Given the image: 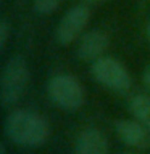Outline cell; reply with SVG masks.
I'll return each mask as SVG.
<instances>
[{
	"label": "cell",
	"instance_id": "obj_1",
	"mask_svg": "<svg viewBox=\"0 0 150 154\" xmlns=\"http://www.w3.org/2000/svg\"><path fill=\"white\" fill-rule=\"evenodd\" d=\"M5 133L10 141L19 146H41L50 137V125L41 114L26 109H16L5 120Z\"/></svg>",
	"mask_w": 150,
	"mask_h": 154
},
{
	"label": "cell",
	"instance_id": "obj_2",
	"mask_svg": "<svg viewBox=\"0 0 150 154\" xmlns=\"http://www.w3.org/2000/svg\"><path fill=\"white\" fill-rule=\"evenodd\" d=\"M47 93L52 103L63 111H76L86 101L84 87L70 74L53 75L47 84Z\"/></svg>",
	"mask_w": 150,
	"mask_h": 154
},
{
	"label": "cell",
	"instance_id": "obj_3",
	"mask_svg": "<svg viewBox=\"0 0 150 154\" xmlns=\"http://www.w3.org/2000/svg\"><path fill=\"white\" fill-rule=\"evenodd\" d=\"M29 80L28 63L23 56H13L3 67L0 79V100L2 104L13 106L23 96Z\"/></svg>",
	"mask_w": 150,
	"mask_h": 154
},
{
	"label": "cell",
	"instance_id": "obj_4",
	"mask_svg": "<svg viewBox=\"0 0 150 154\" xmlns=\"http://www.w3.org/2000/svg\"><path fill=\"white\" fill-rule=\"evenodd\" d=\"M90 71H92V75L95 77V80L110 90L124 93L131 87L129 72L115 58H108V56L99 58V60L92 63Z\"/></svg>",
	"mask_w": 150,
	"mask_h": 154
},
{
	"label": "cell",
	"instance_id": "obj_5",
	"mask_svg": "<svg viewBox=\"0 0 150 154\" xmlns=\"http://www.w3.org/2000/svg\"><path fill=\"white\" fill-rule=\"evenodd\" d=\"M90 19V11L86 5H76L61 16L57 26V40L60 45H70L79 38Z\"/></svg>",
	"mask_w": 150,
	"mask_h": 154
},
{
	"label": "cell",
	"instance_id": "obj_6",
	"mask_svg": "<svg viewBox=\"0 0 150 154\" xmlns=\"http://www.w3.org/2000/svg\"><path fill=\"white\" fill-rule=\"evenodd\" d=\"M110 43L108 35L100 29H92L79 37L76 47V56L82 61H95L102 58Z\"/></svg>",
	"mask_w": 150,
	"mask_h": 154
},
{
	"label": "cell",
	"instance_id": "obj_7",
	"mask_svg": "<svg viewBox=\"0 0 150 154\" xmlns=\"http://www.w3.org/2000/svg\"><path fill=\"white\" fill-rule=\"evenodd\" d=\"M116 133L128 146L145 149L150 146V130L147 127H144L139 120H118L115 124Z\"/></svg>",
	"mask_w": 150,
	"mask_h": 154
},
{
	"label": "cell",
	"instance_id": "obj_8",
	"mask_svg": "<svg viewBox=\"0 0 150 154\" xmlns=\"http://www.w3.org/2000/svg\"><path fill=\"white\" fill-rule=\"evenodd\" d=\"M74 154H108V144L99 130L89 127L76 138Z\"/></svg>",
	"mask_w": 150,
	"mask_h": 154
},
{
	"label": "cell",
	"instance_id": "obj_9",
	"mask_svg": "<svg viewBox=\"0 0 150 154\" xmlns=\"http://www.w3.org/2000/svg\"><path fill=\"white\" fill-rule=\"evenodd\" d=\"M129 109L135 120H139L144 127L150 130V96L134 95L129 101Z\"/></svg>",
	"mask_w": 150,
	"mask_h": 154
},
{
	"label": "cell",
	"instance_id": "obj_10",
	"mask_svg": "<svg viewBox=\"0 0 150 154\" xmlns=\"http://www.w3.org/2000/svg\"><path fill=\"white\" fill-rule=\"evenodd\" d=\"M63 0H34V10L41 14H50L61 5Z\"/></svg>",
	"mask_w": 150,
	"mask_h": 154
},
{
	"label": "cell",
	"instance_id": "obj_11",
	"mask_svg": "<svg viewBox=\"0 0 150 154\" xmlns=\"http://www.w3.org/2000/svg\"><path fill=\"white\" fill-rule=\"evenodd\" d=\"M8 37H10V24L7 19H2L0 21V48L2 50H5V47H7Z\"/></svg>",
	"mask_w": 150,
	"mask_h": 154
},
{
	"label": "cell",
	"instance_id": "obj_12",
	"mask_svg": "<svg viewBox=\"0 0 150 154\" xmlns=\"http://www.w3.org/2000/svg\"><path fill=\"white\" fill-rule=\"evenodd\" d=\"M142 80H144L145 88L150 91V64L145 67V71H144V74H142Z\"/></svg>",
	"mask_w": 150,
	"mask_h": 154
},
{
	"label": "cell",
	"instance_id": "obj_13",
	"mask_svg": "<svg viewBox=\"0 0 150 154\" xmlns=\"http://www.w3.org/2000/svg\"><path fill=\"white\" fill-rule=\"evenodd\" d=\"M0 154H7V149H5V146H3V144L0 146Z\"/></svg>",
	"mask_w": 150,
	"mask_h": 154
},
{
	"label": "cell",
	"instance_id": "obj_14",
	"mask_svg": "<svg viewBox=\"0 0 150 154\" xmlns=\"http://www.w3.org/2000/svg\"><path fill=\"white\" fill-rule=\"evenodd\" d=\"M147 37H148V40H150V21L147 24Z\"/></svg>",
	"mask_w": 150,
	"mask_h": 154
},
{
	"label": "cell",
	"instance_id": "obj_15",
	"mask_svg": "<svg viewBox=\"0 0 150 154\" xmlns=\"http://www.w3.org/2000/svg\"><path fill=\"white\" fill-rule=\"evenodd\" d=\"M89 2H97V0H89Z\"/></svg>",
	"mask_w": 150,
	"mask_h": 154
}]
</instances>
